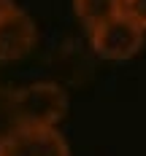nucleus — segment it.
Listing matches in <instances>:
<instances>
[{
	"label": "nucleus",
	"instance_id": "obj_7",
	"mask_svg": "<svg viewBox=\"0 0 146 156\" xmlns=\"http://www.w3.org/2000/svg\"><path fill=\"white\" fill-rule=\"evenodd\" d=\"M122 11L146 30V0H125V8Z\"/></svg>",
	"mask_w": 146,
	"mask_h": 156
},
{
	"label": "nucleus",
	"instance_id": "obj_9",
	"mask_svg": "<svg viewBox=\"0 0 146 156\" xmlns=\"http://www.w3.org/2000/svg\"><path fill=\"white\" fill-rule=\"evenodd\" d=\"M0 156H6V151H3V143H0Z\"/></svg>",
	"mask_w": 146,
	"mask_h": 156
},
{
	"label": "nucleus",
	"instance_id": "obj_5",
	"mask_svg": "<svg viewBox=\"0 0 146 156\" xmlns=\"http://www.w3.org/2000/svg\"><path fill=\"white\" fill-rule=\"evenodd\" d=\"M122 8H125V0H73V11L87 24V30H92L100 22L122 14Z\"/></svg>",
	"mask_w": 146,
	"mask_h": 156
},
{
	"label": "nucleus",
	"instance_id": "obj_8",
	"mask_svg": "<svg viewBox=\"0 0 146 156\" xmlns=\"http://www.w3.org/2000/svg\"><path fill=\"white\" fill-rule=\"evenodd\" d=\"M11 8H16L14 5V0H0V16H6Z\"/></svg>",
	"mask_w": 146,
	"mask_h": 156
},
{
	"label": "nucleus",
	"instance_id": "obj_6",
	"mask_svg": "<svg viewBox=\"0 0 146 156\" xmlns=\"http://www.w3.org/2000/svg\"><path fill=\"white\" fill-rule=\"evenodd\" d=\"M16 129H19V119L14 108V92L0 89V143H6Z\"/></svg>",
	"mask_w": 146,
	"mask_h": 156
},
{
	"label": "nucleus",
	"instance_id": "obj_2",
	"mask_svg": "<svg viewBox=\"0 0 146 156\" xmlns=\"http://www.w3.org/2000/svg\"><path fill=\"white\" fill-rule=\"evenodd\" d=\"M144 41H146V30L138 22H133L125 11L89 30V43L95 48V54L103 59H111V62L133 59L144 48Z\"/></svg>",
	"mask_w": 146,
	"mask_h": 156
},
{
	"label": "nucleus",
	"instance_id": "obj_4",
	"mask_svg": "<svg viewBox=\"0 0 146 156\" xmlns=\"http://www.w3.org/2000/svg\"><path fill=\"white\" fill-rule=\"evenodd\" d=\"M38 41V27L32 16L22 8H11L0 16V62H14L27 57Z\"/></svg>",
	"mask_w": 146,
	"mask_h": 156
},
{
	"label": "nucleus",
	"instance_id": "obj_3",
	"mask_svg": "<svg viewBox=\"0 0 146 156\" xmlns=\"http://www.w3.org/2000/svg\"><path fill=\"white\" fill-rule=\"evenodd\" d=\"M6 156H70V145L57 129L19 126L3 143Z\"/></svg>",
	"mask_w": 146,
	"mask_h": 156
},
{
	"label": "nucleus",
	"instance_id": "obj_1",
	"mask_svg": "<svg viewBox=\"0 0 146 156\" xmlns=\"http://www.w3.org/2000/svg\"><path fill=\"white\" fill-rule=\"evenodd\" d=\"M14 108L19 126L57 129V121L68 113V94L54 81H35L14 92Z\"/></svg>",
	"mask_w": 146,
	"mask_h": 156
}]
</instances>
